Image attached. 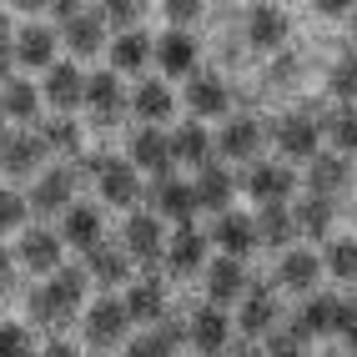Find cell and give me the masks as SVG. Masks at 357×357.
<instances>
[{
    "instance_id": "1",
    "label": "cell",
    "mask_w": 357,
    "mask_h": 357,
    "mask_svg": "<svg viewBox=\"0 0 357 357\" xmlns=\"http://www.w3.org/2000/svg\"><path fill=\"white\" fill-rule=\"evenodd\" d=\"M86 282H91L86 267H61L56 277H45L40 287L26 297L31 322L36 327H66L70 317L81 312V302H86Z\"/></svg>"
},
{
    "instance_id": "2",
    "label": "cell",
    "mask_w": 357,
    "mask_h": 357,
    "mask_svg": "<svg viewBox=\"0 0 357 357\" xmlns=\"http://www.w3.org/2000/svg\"><path fill=\"white\" fill-rule=\"evenodd\" d=\"M121 247L131 261L146 267V277H156V267L166 261V227H161L156 211H131L126 227H121Z\"/></svg>"
},
{
    "instance_id": "3",
    "label": "cell",
    "mask_w": 357,
    "mask_h": 357,
    "mask_svg": "<svg viewBox=\"0 0 357 357\" xmlns=\"http://www.w3.org/2000/svg\"><path fill=\"white\" fill-rule=\"evenodd\" d=\"M131 337V312H126V297H96L86 307V342L106 352L116 342Z\"/></svg>"
},
{
    "instance_id": "4",
    "label": "cell",
    "mask_w": 357,
    "mask_h": 357,
    "mask_svg": "<svg viewBox=\"0 0 357 357\" xmlns=\"http://www.w3.org/2000/svg\"><path fill=\"white\" fill-rule=\"evenodd\" d=\"M186 342H192L202 357H222L231 347V317H227V307L202 302L197 312L186 317Z\"/></svg>"
},
{
    "instance_id": "5",
    "label": "cell",
    "mask_w": 357,
    "mask_h": 357,
    "mask_svg": "<svg viewBox=\"0 0 357 357\" xmlns=\"http://www.w3.org/2000/svg\"><path fill=\"white\" fill-rule=\"evenodd\" d=\"M272 141H277V151L287 161H312L317 141H322V121L312 111H292V116H282V121L272 126Z\"/></svg>"
},
{
    "instance_id": "6",
    "label": "cell",
    "mask_w": 357,
    "mask_h": 357,
    "mask_svg": "<svg viewBox=\"0 0 357 357\" xmlns=\"http://www.w3.org/2000/svg\"><path fill=\"white\" fill-rule=\"evenodd\" d=\"M146 202H151V211L161 222H176V227H192V217H197V192H192V181H181V176H156V186L146 192Z\"/></svg>"
},
{
    "instance_id": "7",
    "label": "cell",
    "mask_w": 357,
    "mask_h": 357,
    "mask_svg": "<svg viewBox=\"0 0 357 357\" xmlns=\"http://www.w3.org/2000/svg\"><path fill=\"white\" fill-rule=\"evenodd\" d=\"M45 136L40 131H15L0 141V172L6 176H40V166H45Z\"/></svg>"
},
{
    "instance_id": "8",
    "label": "cell",
    "mask_w": 357,
    "mask_h": 357,
    "mask_svg": "<svg viewBox=\"0 0 357 357\" xmlns=\"http://www.w3.org/2000/svg\"><path fill=\"white\" fill-rule=\"evenodd\" d=\"M242 186H247V197H252V202L277 206V202H287V197H292L297 176H292V166H287V161H257L252 172L242 176Z\"/></svg>"
},
{
    "instance_id": "9",
    "label": "cell",
    "mask_w": 357,
    "mask_h": 357,
    "mask_svg": "<svg viewBox=\"0 0 357 357\" xmlns=\"http://www.w3.org/2000/svg\"><path fill=\"white\" fill-rule=\"evenodd\" d=\"M86 106L96 116V126H116L126 116V91H121V76L116 70H96V76H86Z\"/></svg>"
},
{
    "instance_id": "10",
    "label": "cell",
    "mask_w": 357,
    "mask_h": 357,
    "mask_svg": "<svg viewBox=\"0 0 357 357\" xmlns=\"http://www.w3.org/2000/svg\"><path fill=\"white\" fill-rule=\"evenodd\" d=\"M76 176H70V166H51V172H40L36 186H31V211H40V217H56V211H70L76 202Z\"/></svg>"
},
{
    "instance_id": "11",
    "label": "cell",
    "mask_w": 357,
    "mask_h": 357,
    "mask_svg": "<svg viewBox=\"0 0 357 357\" xmlns=\"http://www.w3.org/2000/svg\"><path fill=\"white\" fill-rule=\"evenodd\" d=\"M277 297L272 287H261V282H252V292L236 302V332L242 337H272V327H277Z\"/></svg>"
},
{
    "instance_id": "12",
    "label": "cell",
    "mask_w": 357,
    "mask_h": 357,
    "mask_svg": "<svg viewBox=\"0 0 357 357\" xmlns=\"http://www.w3.org/2000/svg\"><path fill=\"white\" fill-rule=\"evenodd\" d=\"M247 292H252L247 261H236V257H217V261L206 267V302L231 307V302H242Z\"/></svg>"
},
{
    "instance_id": "13",
    "label": "cell",
    "mask_w": 357,
    "mask_h": 357,
    "mask_svg": "<svg viewBox=\"0 0 357 357\" xmlns=\"http://www.w3.org/2000/svg\"><path fill=\"white\" fill-rule=\"evenodd\" d=\"M40 96L51 101L61 116H70L76 106H86V76L70 61H56L51 70H45V86H40Z\"/></svg>"
},
{
    "instance_id": "14",
    "label": "cell",
    "mask_w": 357,
    "mask_h": 357,
    "mask_svg": "<svg viewBox=\"0 0 357 357\" xmlns=\"http://www.w3.org/2000/svg\"><path fill=\"white\" fill-rule=\"evenodd\" d=\"M131 166H136V172H151V176H172V166H176L172 136L156 131V126L136 131V136H131Z\"/></svg>"
},
{
    "instance_id": "15",
    "label": "cell",
    "mask_w": 357,
    "mask_h": 357,
    "mask_svg": "<svg viewBox=\"0 0 357 357\" xmlns=\"http://www.w3.org/2000/svg\"><path fill=\"white\" fill-rule=\"evenodd\" d=\"M61 236L56 231H45V227H26V236H20V267H31L36 277H56L61 272Z\"/></svg>"
},
{
    "instance_id": "16",
    "label": "cell",
    "mask_w": 357,
    "mask_h": 357,
    "mask_svg": "<svg viewBox=\"0 0 357 357\" xmlns=\"http://www.w3.org/2000/svg\"><path fill=\"white\" fill-rule=\"evenodd\" d=\"M151 61H156V40L141 31V26L136 31H121V36L111 40V70H116V76H141Z\"/></svg>"
},
{
    "instance_id": "17",
    "label": "cell",
    "mask_w": 357,
    "mask_h": 357,
    "mask_svg": "<svg viewBox=\"0 0 357 357\" xmlns=\"http://www.w3.org/2000/svg\"><path fill=\"white\" fill-rule=\"evenodd\" d=\"M317 277H322V257L317 252H307V247H287V252H282V261H277V287L312 297Z\"/></svg>"
},
{
    "instance_id": "18",
    "label": "cell",
    "mask_w": 357,
    "mask_h": 357,
    "mask_svg": "<svg viewBox=\"0 0 357 357\" xmlns=\"http://www.w3.org/2000/svg\"><path fill=\"white\" fill-rule=\"evenodd\" d=\"M211 242L222 247V257H252V247L261 242L257 236V217H242V211H227V217H217V227H211Z\"/></svg>"
},
{
    "instance_id": "19",
    "label": "cell",
    "mask_w": 357,
    "mask_h": 357,
    "mask_svg": "<svg viewBox=\"0 0 357 357\" xmlns=\"http://www.w3.org/2000/svg\"><path fill=\"white\" fill-rule=\"evenodd\" d=\"M307 197H337L342 186L352 181V166L337 156V151H317L312 161H307Z\"/></svg>"
},
{
    "instance_id": "20",
    "label": "cell",
    "mask_w": 357,
    "mask_h": 357,
    "mask_svg": "<svg viewBox=\"0 0 357 357\" xmlns=\"http://www.w3.org/2000/svg\"><path fill=\"white\" fill-rule=\"evenodd\" d=\"M337 307H342V297H307L302 302V312L292 317V332L307 342V337H337Z\"/></svg>"
},
{
    "instance_id": "21",
    "label": "cell",
    "mask_w": 357,
    "mask_h": 357,
    "mask_svg": "<svg viewBox=\"0 0 357 357\" xmlns=\"http://www.w3.org/2000/svg\"><path fill=\"white\" fill-rule=\"evenodd\" d=\"M206 247H211V236H202L197 227H176L172 242H166V272L192 277L202 261H206Z\"/></svg>"
},
{
    "instance_id": "22",
    "label": "cell",
    "mask_w": 357,
    "mask_h": 357,
    "mask_svg": "<svg viewBox=\"0 0 357 357\" xmlns=\"http://www.w3.org/2000/svg\"><path fill=\"white\" fill-rule=\"evenodd\" d=\"M192 192H197V206L202 211L227 217V211H231V192H236V176L227 172V166H202L197 181H192Z\"/></svg>"
},
{
    "instance_id": "23",
    "label": "cell",
    "mask_w": 357,
    "mask_h": 357,
    "mask_svg": "<svg viewBox=\"0 0 357 357\" xmlns=\"http://www.w3.org/2000/svg\"><path fill=\"white\" fill-rule=\"evenodd\" d=\"M96 186H101V197H106L111 206H121V211L136 206V197H141V176H136V166H131V161H116V156H106Z\"/></svg>"
},
{
    "instance_id": "24",
    "label": "cell",
    "mask_w": 357,
    "mask_h": 357,
    "mask_svg": "<svg viewBox=\"0 0 357 357\" xmlns=\"http://www.w3.org/2000/svg\"><path fill=\"white\" fill-rule=\"evenodd\" d=\"M261 121H252V116H231V121L222 126V136H217V151L227 156V161H252L257 151H261Z\"/></svg>"
},
{
    "instance_id": "25",
    "label": "cell",
    "mask_w": 357,
    "mask_h": 357,
    "mask_svg": "<svg viewBox=\"0 0 357 357\" xmlns=\"http://www.w3.org/2000/svg\"><path fill=\"white\" fill-rule=\"evenodd\" d=\"M197 40H192V31H166L161 40H156V66L166 70V76H197Z\"/></svg>"
},
{
    "instance_id": "26",
    "label": "cell",
    "mask_w": 357,
    "mask_h": 357,
    "mask_svg": "<svg viewBox=\"0 0 357 357\" xmlns=\"http://www.w3.org/2000/svg\"><path fill=\"white\" fill-rule=\"evenodd\" d=\"M101 231H106L101 211L86 206V202H76V206L66 211V222H61V242H70L76 252H96L101 247Z\"/></svg>"
},
{
    "instance_id": "27",
    "label": "cell",
    "mask_w": 357,
    "mask_h": 357,
    "mask_svg": "<svg viewBox=\"0 0 357 357\" xmlns=\"http://www.w3.org/2000/svg\"><path fill=\"white\" fill-rule=\"evenodd\" d=\"M126 312H131V322H146V327L166 322V287H161V277H141L136 287H126Z\"/></svg>"
},
{
    "instance_id": "28",
    "label": "cell",
    "mask_w": 357,
    "mask_h": 357,
    "mask_svg": "<svg viewBox=\"0 0 357 357\" xmlns=\"http://www.w3.org/2000/svg\"><path fill=\"white\" fill-rule=\"evenodd\" d=\"M186 342V322H156L151 332H141V337L126 342V357H176V347Z\"/></svg>"
},
{
    "instance_id": "29",
    "label": "cell",
    "mask_w": 357,
    "mask_h": 357,
    "mask_svg": "<svg viewBox=\"0 0 357 357\" xmlns=\"http://www.w3.org/2000/svg\"><path fill=\"white\" fill-rule=\"evenodd\" d=\"M247 40L257 45V51H282V45H287V10L257 6L247 15Z\"/></svg>"
},
{
    "instance_id": "30",
    "label": "cell",
    "mask_w": 357,
    "mask_h": 357,
    "mask_svg": "<svg viewBox=\"0 0 357 357\" xmlns=\"http://www.w3.org/2000/svg\"><path fill=\"white\" fill-rule=\"evenodd\" d=\"M66 45H70V56H101V45H106V20L96 10H81V15H70L66 20Z\"/></svg>"
},
{
    "instance_id": "31",
    "label": "cell",
    "mask_w": 357,
    "mask_h": 357,
    "mask_svg": "<svg viewBox=\"0 0 357 357\" xmlns=\"http://www.w3.org/2000/svg\"><path fill=\"white\" fill-rule=\"evenodd\" d=\"M15 61L31 70H51L56 66V31L51 26H26L15 36Z\"/></svg>"
},
{
    "instance_id": "32",
    "label": "cell",
    "mask_w": 357,
    "mask_h": 357,
    "mask_svg": "<svg viewBox=\"0 0 357 357\" xmlns=\"http://www.w3.org/2000/svg\"><path fill=\"white\" fill-rule=\"evenodd\" d=\"M172 151H176V161H186V166H211V151H217V136H211L202 121H186L181 131H172Z\"/></svg>"
},
{
    "instance_id": "33",
    "label": "cell",
    "mask_w": 357,
    "mask_h": 357,
    "mask_svg": "<svg viewBox=\"0 0 357 357\" xmlns=\"http://www.w3.org/2000/svg\"><path fill=\"white\" fill-rule=\"evenodd\" d=\"M257 236H261L267 247L287 252V247H292V236H297V211H292L287 202H277V206H261V211H257Z\"/></svg>"
},
{
    "instance_id": "34",
    "label": "cell",
    "mask_w": 357,
    "mask_h": 357,
    "mask_svg": "<svg viewBox=\"0 0 357 357\" xmlns=\"http://www.w3.org/2000/svg\"><path fill=\"white\" fill-rule=\"evenodd\" d=\"M86 272H91V282H101V287H121V282L131 277V257H126V247H96V252H86Z\"/></svg>"
},
{
    "instance_id": "35",
    "label": "cell",
    "mask_w": 357,
    "mask_h": 357,
    "mask_svg": "<svg viewBox=\"0 0 357 357\" xmlns=\"http://www.w3.org/2000/svg\"><path fill=\"white\" fill-rule=\"evenodd\" d=\"M172 106H176V96H172V86H166V81H141L136 96H131V111L146 126H161L166 116H172Z\"/></svg>"
},
{
    "instance_id": "36",
    "label": "cell",
    "mask_w": 357,
    "mask_h": 357,
    "mask_svg": "<svg viewBox=\"0 0 357 357\" xmlns=\"http://www.w3.org/2000/svg\"><path fill=\"white\" fill-rule=\"evenodd\" d=\"M186 106H192V116H227L231 96H227V86L217 76H192V86H186Z\"/></svg>"
},
{
    "instance_id": "37",
    "label": "cell",
    "mask_w": 357,
    "mask_h": 357,
    "mask_svg": "<svg viewBox=\"0 0 357 357\" xmlns=\"http://www.w3.org/2000/svg\"><path fill=\"white\" fill-rule=\"evenodd\" d=\"M40 111V91L31 81H6L0 86V116H10V121H36Z\"/></svg>"
},
{
    "instance_id": "38",
    "label": "cell",
    "mask_w": 357,
    "mask_h": 357,
    "mask_svg": "<svg viewBox=\"0 0 357 357\" xmlns=\"http://www.w3.org/2000/svg\"><path fill=\"white\" fill-rule=\"evenodd\" d=\"M292 211H297V231L327 236V227H332V197H302Z\"/></svg>"
},
{
    "instance_id": "39",
    "label": "cell",
    "mask_w": 357,
    "mask_h": 357,
    "mask_svg": "<svg viewBox=\"0 0 357 357\" xmlns=\"http://www.w3.org/2000/svg\"><path fill=\"white\" fill-rule=\"evenodd\" d=\"M327 91H332V96H337L342 106L357 101V51L337 56V66H332V76H327Z\"/></svg>"
},
{
    "instance_id": "40",
    "label": "cell",
    "mask_w": 357,
    "mask_h": 357,
    "mask_svg": "<svg viewBox=\"0 0 357 357\" xmlns=\"http://www.w3.org/2000/svg\"><path fill=\"white\" fill-rule=\"evenodd\" d=\"M322 131L332 136V146H337V156H342V151H357V111H352V106L332 111L327 121H322Z\"/></svg>"
},
{
    "instance_id": "41",
    "label": "cell",
    "mask_w": 357,
    "mask_h": 357,
    "mask_svg": "<svg viewBox=\"0 0 357 357\" xmlns=\"http://www.w3.org/2000/svg\"><path fill=\"white\" fill-rule=\"evenodd\" d=\"M322 267L337 277V282H357V242H352V236L332 242V247H327V257H322Z\"/></svg>"
},
{
    "instance_id": "42",
    "label": "cell",
    "mask_w": 357,
    "mask_h": 357,
    "mask_svg": "<svg viewBox=\"0 0 357 357\" xmlns=\"http://www.w3.org/2000/svg\"><path fill=\"white\" fill-rule=\"evenodd\" d=\"M45 146L51 151H66V156H81V126L70 121V116H56V121H45Z\"/></svg>"
},
{
    "instance_id": "43",
    "label": "cell",
    "mask_w": 357,
    "mask_h": 357,
    "mask_svg": "<svg viewBox=\"0 0 357 357\" xmlns=\"http://www.w3.org/2000/svg\"><path fill=\"white\" fill-rule=\"evenodd\" d=\"M106 26L116 31H136V20H141V0H101V10H96Z\"/></svg>"
},
{
    "instance_id": "44",
    "label": "cell",
    "mask_w": 357,
    "mask_h": 357,
    "mask_svg": "<svg viewBox=\"0 0 357 357\" xmlns=\"http://www.w3.org/2000/svg\"><path fill=\"white\" fill-rule=\"evenodd\" d=\"M161 15L172 20V31H186L206 15V0H161Z\"/></svg>"
},
{
    "instance_id": "45",
    "label": "cell",
    "mask_w": 357,
    "mask_h": 357,
    "mask_svg": "<svg viewBox=\"0 0 357 357\" xmlns=\"http://www.w3.org/2000/svg\"><path fill=\"white\" fill-rule=\"evenodd\" d=\"M0 357H40V352H36V342H31L26 327L0 322Z\"/></svg>"
},
{
    "instance_id": "46",
    "label": "cell",
    "mask_w": 357,
    "mask_h": 357,
    "mask_svg": "<svg viewBox=\"0 0 357 357\" xmlns=\"http://www.w3.org/2000/svg\"><path fill=\"white\" fill-rule=\"evenodd\" d=\"M31 217V202L26 197H15V192H0V231H15V227H26Z\"/></svg>"
},
{
    "instance_id": "47",
    "label": "cell",
    "mask_w": 357,
    "mask_h": 357,
    "mask_svg": "<svg viewBox=\"0 0 357 357\" xmlns=\"http://www.w3.org/2000/svg\"><path fill=\"white\" fill-rule=\"evenodd\" d=\"M267 357H307V342L297 337L292 327H282V332L267 337Z\"/></svg>"
},
{
    "instance_id": "48",
    "label": "cell",
    "mask_w": 357,
    "mask_h": 357,
    "mask_svg": "<svg viewBox=\"0 0 357 357\" xmlns=\"http://www.w3.org/2000/svg\"><path fill=\"white\" fill-rule=\"evenodd\" d=\"M312 6H317V15H332V20H337V15H352V10H357V0H312Z\"/></svg>"
},
{
    "instance_id": "49",
    "label": "cell",
    "mask_w": 357,
    "mask_h": 357,
    "mask_svg": "<svg viewBox=\"0 0 357 357\" xmlns=\"http://www.w3.org/2000/svg\"><path fill=\"white\" fill-rule=\"evenodd\" d=\"M51 10H56L61 20H70V15H81V10H86V0H51Z\"/></svg>"
},
{
    "instance_id": "50",
    "label": "cell",
    "mask_w": 357,
    "mask_h": 357,
    "mask_svg": "<svg viewBox=\"0 0 357 357\" xmlns=\"http://www.w3.org/2000/svg\"><path fill=\"white\" fill-rule=\"evenodd\" d=\"M10 277H15V261H10L6 247H0V287H10Z\"/></svg>"
},
{
    "instance_id": "51",
    "label": "cell",
    "mask_w": 357,
    "mask_h": 357,
    "mask_svg": "<svg viewBox=\"0 0 357 357\" xmlns=\"http://www.w3.org/2000/svg\"><path fill=\"white\" fill-rule=\"evenodd\" d=\"M40 357H81V352H76V347H70V342H51V347H45Z\"/></svg>"
},
{
    "instance_id": "52",
    "label": "cell",
    "mask_w": 357,
    "mask_h": 357,
    "mask_svg": "<svg viewBox=\"0 0 357 357\" xmlns=\"http://www.w3.org/2000/svg\"><path fill=\"white\" fill-rule=\"evenodd\" d=\"M45 6H51V0H15V10H26V15H40Z\"/></svg>"
},
{
    "instance_id": "53",
    "label": "cell",
    "mask_w": 357,
    "mask_h": 357,
    "mask_svg": "<svg viewBox=\"0 0 357 357\" xmlns=\"http://www.w3.org/2000/svg\"><path fill=\"white\" fill-rule=\"evenodd\" d=\"M292 70H297V61H277V66H272V81H287Z\"/></svg>"
},
{
    "instance_id": "54",
    "label": "cell",
    "mask_w": 357,
    "mask_h": 357,
    "mask_svg": "<svg viewBox=\"0 0 357 357\" xmlns=\"http://www.w3.org/2000/svg\"><path fill=\"white\" fill-rule=\"evenodd\" d=\"M0 141H6V116H0Z\"/></svg>"
},
{
    "instance_id": "55",
    "label": "cell",
    "mask_w": 357,
    "mask_h": 357,
    "mask_svg": "<svg viewBox=\"0 0 357 357\" xmlns=\"http://www.w3.org/2000/svg\"><path fill=\"white\" fill-rule=\"evenodd\" d=\"M352 186H357V166H352Z\"/></svg>"
},
{
    "instance_id": "56",
    "label": "cell",
    "mask_w": 357,
    "mask_h": 357,
    "mask_svg": "<svg viewBox=\"0 0 357 357\" xmlns=\"http://www.w3.org/2000/svg\"><path fill=\"white\" fill-rule=\"evenodd\" d=\"M352 26H357V10H352Z\"/></svg>"
},
{
    "instance_id": "57",
    "label": "cell",
    "mask_w": 357,
    "mask_h": 357,
    "mask_svg": "<svg viewBox=\"0 0 357 357\" xmlns=\"http://www.w3.org/2000/svg\"><path fill=\"white\" fill-rule=\"evenodd\" d=\"M96 357H111V352H96Z\"/></svg>"
}]
</instances>
